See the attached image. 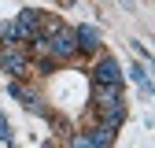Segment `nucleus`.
I'll return each mask as SVG.
<instances>
[{
	"label": "nucleus",
	"mask_w": 155,
	"mask_h": 148,
	"mask_svg": "<svg viewBox=\"0 0 155 148\" xmlns=\"http://www.w3.org/2000/svg\"><path fill=\"white\" fill-rule=\"evenodd\" d=\"M45 41H48V56H52L55 63H63V59H70V56H78V41H74V30H70V26H59L55 33H48Z\"/></svg>",
	"instance_id": "obj_1"
},
{
	"label": "nucleus",
	"mask_w": 155,
	"mask_h": 148,
	"mask_svg": "<svg viewBox=\"0 0 155 148\" xmlns=\"http://www.w3.org/2000/svg\"><path fill=\"white\" fill-rule=\"evenodd\" d=\"M0 67H4V74H11V78H22L26 67H30V56L22 45H4V52H0Z\"/></svg>",
	"instance_id": "obj_2"
},
{
	"label": "nucleus",
	"mask_w": 155,
	"mask_h": 148,
	"mask_svg": "<svg viewBox=\"0 0 155 148\" xmlns=\"http://www.w3.org/2000/svg\"><path fill=\"white\" fill-rule=\"evenodd\" d=\"M15 30H18V41H22V45L37 41V37H41V11H33V8L18 11V18H15Z\"/></svg>",
	"instance_id": "obj_3"
},
{
	"label": "nucleus",
	"mask_w": 155,
	"mask_h": 148,
	"mask_svg": "<svg viewBox=\"0 0 155 148\" xmlns=\"http://www.w3.org/2000/svg\"><path fill=\"white\" fill-rule=\"evenodd\" d=\"M92 78H96V85H122V67L114 63L111 56H104V59H96Z\"/></svg>",
	"instance_id": "obj_4"
},
{
	"label": "nucleus",
	"mask_w": 155,
	"mask_h": 148,
	"mask_svg": "<svg viewBox=\"0 0 155 148\" xmlns=\"http://www.w3.org/2000/svg\"><path fill=\"white\" fill-rule=\"evenodd\" d=\"M92 100H96V111H107L114 104H122V85H96Z\"/></svg>",
	"instance_id": "obj_5"
},
{
	"label": "nucleus",
	"mask_w": 155,
	"mask_h": 148,
	"mask_svg": "<svg viewBox=\"0 0 155 148\" xmlns=\"http://www.w3.org/2000/svg\"><path fill=\"white\" fill-rule=\"evenodd\" d=\"M74 41H78V52H96V48H100V30L78 26V30H74Z\"/></svg>",
	"instance_id": "obj_6"
},
{
	"label": "nucleus",
	"mask_w": 155,
	"mask_h": 148,
	"mask_svg": "<svg viewBox=\"0 0 155 148\" xmlns=\"http://www.w3.org/2000/svg\"><path fill=\"white\" fill-rule=\"evenodd\" d=\"M100 119H104V126H111V130H118V126L126 122V104H114V107L100 111Z\"/></svg>",
	"instance_id": "obj_7"
},
{
	"label": "nucleus",
	"mask_w": 155,
	"mask_h": 148,
	"mask_svg": "<svg viewBox=\"0 0 155 148\" xmlns=\"http://www.w3.org/2000/svg\"><path fill=\"white\" fill-rule=\"evenodd\" d=\"M89 141H92V144H96V148H107V144H111V141H114V130H111V126H104V122H100V126H96V130H92V133H89Z\"/></svg>",
	"instance_id": "obj_8"
},
{
	"label": "nucleus",
	"mask_w": 155,
	"mask_h": 148,
	"mask_svg": "<svg viewBox=\"0 0 155 148\" xmlns=\"http://www.w3.org/2000/svg\"><path fill=\"white\" fill-rule=\"evenodd\" d=\"M129 78L137 82L144 92H151V82H148V70H144V63H133V67H129Z\"/></svg>",
	"instance_id": "obj_9"
},
{
	"label": "nucleus",
	"mask_w": 155,
	"mask_h": 148,
	"mask_svg": "<svg viewBox=\"0 0 155 148\" xmlns=\"http://www.w3.org/2000/svg\"><path fill=\"white\" fill-rule=\"evenodd\" d=\"M70 148H96V144L89 141V133H74L70 137Z\"/></svg>",
	"instance_id": "obj_10"
},
{
	"label": "nucleus",
	"mask_w": 155,
	"mask_h": 148,
	"mask_svg": "<svg viewBox=\"0 0 155 148\" xmlns=\"http://www.w3.org/2000/svg\"><path fill=\"white\" fill-rule=\"evenodd\" d=\"M0 141H4V144L11 141V126H8V119H4V115H0Z\"/></svg>",
	"instance_id": "obj_11"
},
{
	"label": "nucleus",
	"mask_w": 155,
	"mask_h": 148,
	"mask_svg": "<svg viewBox=\"0 0 155 148\" xmlns=\"http://www.w3.org/2000/svg\"><path fill=\"white\" fill-rule=\"evenodd\" d=\"M45 148H52V144H45Z\"/></svg>",
	"instance_id": "obj_12"
}]
</instances>
